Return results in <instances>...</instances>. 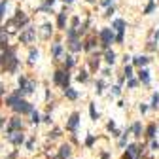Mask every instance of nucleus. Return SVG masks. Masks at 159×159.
<instances>
[{
	"mask_svg": "<svg viewBox=\"0 0 159 159\" xmlns=\"http://www.w3.org/2000/svg\"><path fill=\"white\" fill-rule=\"evenodd\" d=\"M91 68L93 70L99 68V57H91Z\"/></svg>",
	"mask_w": 159,
	"mask_h": 159,
	"instance_id": "30",
	"label": "nucleus"
},
{
	"mask_svg": "<svg viewBox=\"0 0 159 159\" xmlns=\"http://www.w3.org/2000/svg\"><path fill=\"white\" fill-rule=\"evenodd\" d=\"M0 95H4V87H2V85H0Z\"/></svg>",
	"mask_w": 159,
	"mask_h": 159,
	"instance_id": "49",
	"label": "nucleus"
},
{
	"mask_svg": "<svg viewBox=\"0 0 159 159\" xmlns=\"http://www.w3.org/2000/svg\"><path fill=\"white\" fill-rule=\"evenodd\" d=\"M104 59H106V63H108V64H114V61H115V53L108 49V51H106V55H104Z\"/></svg>",
	"mask_w": 159,
	"mask_h": 159,
	"instance_id": "17",
	"label": "nucleus"
},
{
	"mask_svg": "<svg viewBox=\"0 0 159 159\" xmlns=\"http://www.w3.org/2000/svg\"><path fill=\"white\" fill-rule=\"evenodd\" d=\"M127 28V23L123 19H114L112 21V31H118V32H125Z\"/></svg>",
	"mask_w": 159,
	"mask_h": 159,
	"instance_id": "9",
	"label": "nucleus"
},
{
	"mask_svg": "<svg viewBox=\"0 0 159 159\" xmlns=\"http://www.w3.org/2000/svg\"><path fill=\"white\" fill-rule=\"evenodd\" d=\"M80 25V17H74V19H72V28H76Z\"/></svg>",
	"mask_w": 159,
	"mask_h": 159,
	"instance_id": "40",
	"label": "nucleus"
},
{
	"mask_svg": "<svg viewBox=\"0 0 159 159\" xmlns=\"http://www.w3.org/2000/svg\"><path fill=\"white\" fill-rule=\"evenodd\" d=\"M123 78H125V80L133 78V67H131V64H125V70H123Z\"/></svg>",
	"mask_w": 159,
	"mask_h": 159,
	"instance_id": "19",
	"label": "nucleus"
},
{
	"mask_svg": "<svg viewBox=\"0 0 159 159\" xmlns=\"http://www.w3.org/2000/svg\"><path fill=\"white\" fill-rule=\"evenodd\" d=\"M6 47H8V32H6V28L0 27V51H4Z\"/></svg>",
	"mask_w": 159,
	"mask_h": 159,
	"instance_id": "10",
	"label": "nucleus"
},
{
	"mask_svg": "<svg viewBox=\"0 0 159 159\" xmlns=\"http://www.w3.org/2000/svg\"><path fill=\"white\" fill-rule=\"evenodd\" d=\"M148 49H150V51H154V49H157V46L154 44V42H150V44H148Z\"/></svg>",
	"mask_w": 159,
	"mask_h": 159,
	"instance_id": "43",
	"label": "nucleus"
},
{
	"mask_svg": "<svg viewBox=\"0 0 159 159\" xmlns=\"http://www.w3.org/2000/svg\"><path fill=\"white\" fill-rule=\"evenodd\" d=\"M31 114H32V123H40V115H38V112L32 110Z\"/></svg>",
	"mask_w": 159,
	"mask_h": 159,
	"instance_id": "35",
	"label": "nucleus"
},
{
	"mask_svg": "<svg viewBox=\"0 0 159 159\" xmlns=\"http://www.w3.org/2000/svg\"><path fill=\"white\" fill-rule=\"evenodd\" d=\"M127 135H129V131L125 133V136H123V138H121V140H119V146H121V148H123V146H125V144H127Z\"/></svg>",
	"mask_w": 159,
	"mask_h": 159,
	"instance_id": "39",
	"label": "nucleus"
},
{
	"mask_svg": "<svg viewBox=\"0 0 159 159\" xmlns=\"http://www.w3.org/2000/svg\"><path fill=\"white\" fill-rule=\"evenodd\" d=\"M146 133H148V136H150V138H154V136H155V125H150Z\"/></svg>",
	"mask_w": 159,
	"mask_h": 159,
	"instance_id": "31",
	"label": "nucleus"
},
{
	"mask_svg": "<svg viewBox=\"0 0 159 159\" xmlns=\"http://www.w3.org/2000/svg\"><path fill=\"white\" fill-rule=\"evenodd\" d=\"M38 49H31V51H28V61L31 63H34V61H38Z\"/></svg>",
	"mask_w": 159,
	"mask_h": 159,
	"instance_id": "20",
	"label": "nucleus"
},
{
	"mask_svg": "<svg viewBox=\"0 0 159 159\" xmlns=\"http://www.w3.org/2000/svg\"><path fill=\"white\" fill-rule=\"evenodd\" d=\"M154 38H155V40H159V31H157V32H154Z\"/></svg>",
	"mask_w": 159,
	"mask_h": 159,
	"instance_id": "47",
	"label": "nucleus"
},
{
	"mask_svg": "<svg viewBox=\"0 0 159 159\" xmlns=\"http://www.w3.org/2000/svg\"><path fill=\"white\" fill-rule=\"evenodd\" d=\"M127 85H129L131 89H135L136 85H138V82H136V80H133V78H129V80H127Z\"/></svg>",
	"mask_w": 159,
	"mask_h": 159,
	"instance_id": "33",
	"label": "nucleus"
},
{
	"mask_svg": "<svg viewBox=\"0 0 159 159\" xmlns=\"http://www.w3.org/2000/svg\"><path fill=\"white\" fill-rule=\"evenodd\" d=\"M87 72H85V70H82V72H80V74H78V82H87Z\"/></svg>",
	"mask_w": 159,
	"mask_h": 159,
	"instance_id": "28",
	"label": "nucleus"
},
{
	"mask_svg": "<svg viewBox=\"0 0 159 159\" xmlns=\"http://www.w3.org/2000/svg\"><path fill=\"white\" fill-rule=\"evenodd\" d=\"M53 2L55 0H46V6H53Z\"/></svg>",
	"mask_w": 159,
	"mask_h": 159,
	"instance_id": "46",
	"label": "nucleus"
},
{
	"mask_svg": "<svg viewBox=\"0 0 159 159\" xmlns=\"http://www.w3.org/2000/svg\"><path fill=\"white\" fill-rule=\"evenodd\" d=\"M36 36V28H25L23 32L19 34V42L21 44H28V42H32Z\"/></svg>",
	"mask_w": 159,
	"mask_h": 159,
	"instance_id": "5",
	"label": "nucleus"
},
{
	"mask_svg": "<svg viewBox=\"0 0 159 159\" xmlns=\"http://www.w3.org/2000/svg\"><path fill=\"white\" fill-rule=\"evenodd\" d=\"M155 10V2H154V0H151V2L146 6V10H144V13H146V15H148V13H151V11H154Z\"/></svg>",
	"mask_w": 159,
	"mask_h": 159,
	"instance_id": "27",
	"label": "nucleus"
},
{
	"mask_svg": "<svg viewBox=\"0 0 159 159\" xmlns=\"http://www.w3.org/2000/svg\"><path fill=\"white\" fill-rule=\"evenodd\" d=\"M151 150H159V142L157 140H151Z\"/></svg>",
	"mask_w": 159,
	"mask_h": 159,
	"instance_id": "41",
	"label": "nucleus"
},
{
	"mask_svg": "<svg viewBox=\"0 0 159 159\" xmlns=\"http://www.w3.org/2000/svg\"><path fill=\"white\" fill-rule=\"evenodd\" d=\"M112 13H114V6H112V8H108V11L104 13V15H106V17H112Z\"/></svg>",
	"mask_w": 159,
	"mask_h": 159,
	"instance_id": "42",
	"label": "nucleus"
},
{
	"mask_svg": "<svg viewBox=\"0 0 159 159\" xmlns=\"http://www.w3.org/2000/svg\"><path fill=\"white\" fill-rule=\"evenodd\" d=\"M157 106H159V95L155 93L154 99H151V108H157Z\"/></svg>",
	"mask_w": 159,
	"mask_h": 159,
	"instance_id": "34",
	"label": "nucleus"
},
{
	"mask_svg": "<svg viewBox=\"0 0 159 159\" xmlns=\"http://www.w3.org/2000/svg\"><path fill=\"white\" fill-rule=\"evenodd\" d=\"M6 6H8V0H2V2H0V17H4V11H6Z\"/></svg>",
	"mask_w": 159,
	"mask_h": 159,
	"instance_id": "29",
	"label": "nucleus"
},
{
	"mask_svg": "<svg viewBox=\"0 0 159 159\" xmlns=\"http://www.w3.org/2000/svg\"><path fill=\"white\" fill-rule=\"evenodd\" d=\"M100 36V44H102V47H108L114 42V31L112 28H102V31L99 32Z\"/></svg>",
	"mask_w": 159,
	"mask_h": 159,
	"instance_id": "3",
	"label": "nucleus"
},
{
	"mask_svg": "<svg viewBox=\"0 0 159 159\" xmlns=\"http://www.w3.org/2000/svg\"><path fill=\"white\" fill-rule=\"evenodd\" d=\"M140 131H142V125H140V123H135V125H133V133H135L136 136H138V135H140Z\"/></svg>",
	"mask_w": 159,
	"mask_h": 159,
	"instance_id": "32",
	"label": "nucleus"
},
{
	"mask_svg": "<svg viewBox=\"0 0 159 159\" xmlns=\"http://www.w3.org/2000/svg\"><path fill=\"white\" fill-rule=\"evenodd\" d=\"M138 80L146 85V83H150V70H146V68H142L140 72H138Z\"/></svg>",
	"mask_w": 159,
	"mask_h": 159,
	"instance_id": "13",
	"label": "nucleus"
},
{
	"mask_svg": "<svg viewBox=\"0 0 159 159\" xmlns=\"http://www.w3.org/2000/svg\"><path fill=\"white\" fill-rule=\"evenodd\" d=\"M64 23H67V13L61 11L59 17H57V27H59V28H64Z\"/></svg>",
	"mask_w": 159,
	"mask_h": 159,
	"instance_id": "14",
	"label": "nucleus"
},
{
	"mask_svg": "<svg viewBox=\"0 0 159 159\" xmlns=\"http://www.w3.org/2000/svg\"><path fill=\"white\" fill-rule=\"evenodd\" d=\"M112 93H114L115 97H119V95H121V89H119V85H114V87H112Z\"/></svg>",
	"mask_w": 159,
	"mask_h": 159,
	"instance_id": "37",
	"label": "nucleus"
},
{
	"mask_svg": "<svg viewBox=\"0 0 159 159\" xmlns=\"http://www.w3.org/2000/svg\"><path fill=\"white\" fill-rule=\"evenodd\" d=\"M93 46H95V40H89V42H85V49H87V51H89V49H93Z\"/></svg>",
	"mask_w": 159,
	"mask_h": 159,
	"instance_id": "36",
	"label": "nucleus"
},
{
	"mask_svg": "<svg viewBox=\"0 0 159 159\" xmlns=\"http://www.w3.org/2000/svg\"><path fill=\"white\" fill-rule=\"evenodd\" d=\"M67 38H68V42L78 40V32L74 31V28H68V31H67Z\"/></svg>",
	"mask_w": 159,
	"mask_h": 159,
	"instance_id": "16",
	"label": "nucleus"
},
{
	"mask_svg": "<svg viewBox=\"0 0 159 159\" xmlns=\"http://www.w3.org/2000/svg\"><path fill=\"white\" fill-rule=\"evenodd\" d=\"M42 121H46V123H51V118H49V115H44V119Z\"/></svg>",
	"mask_w": 159,
	"mask_h": 159,
	"instance_id": "45",
	"label": "nucleus"
},
{
	"mask_svg": "<svg viewBox=\"0 0 159 159\" xmlns=\"http://www.w3.org/2000/svg\"><path fill=\"white\" fill-rule=\"evenodd\" d=\"M95 87H97V95H100V93H102V91H104V82H102V80H99V82H97V85H95Z\"/></svg>",
	"mask_w": 159,
	"mask_h": 159,
	"instance_id": "26",
	"label": "nucleus"
},
{
	"mask_svg": "<svg viewBox=\"0 0 159 159\" xmlns=\"http://www.w3.org/2000/svg\"><path fill=\"white\" fill-rule=\"evenodd\" d=\"M42 28H44V38H49V34L53 32V27L49 25V23H46V25L42 27Z\"/></svg>",
	"mask_w": 159,
	"mask_h": 159,
	"instance_id": "21",
	"label": "nucleus"
},
{
	"mask_svg": "<svg viewBox=\"0 0 159 159\" xmlns=\"http://www.w3.org/2000/svg\"><path fill=\"white\" fill-rule=\"evenodd\" d=\"M17 100H19V95H17V93H15V95H10L8 99H6V104H8V106H11V108H13V104H15Z\"/></svg>",
	"mask_w": 159,
	"mask_h": 159,
	"instance_id": "18",
	"label": "nucleus"
},
{
	"mask_svg": "<svg viewBox=\"0 0 159 159\" xmlns=\"http://www.w3.org/2000/svg\"><path fill=\"white\" fill-rule=\"evenodd\" d=\"M63 2H64V4H72V2H74V0H63Z\"/></svg>",
	"mask_w": 159,
	"mask_h": 159,
	"instance_id": "48",
	"label": "nucleus"
},
{
	"mask_svg": "<svg viewBox=\"0 0 159 159\" xmlns=\"http://www.w3.org/2000/svg\"><path fill=\"white\" fill-rule=\"evenodd\" d=\"M13 110L15 112H19V114H31L34 108H32V104L31 102H27V100H23V99H19L15 104H13Z\"/></svg>",
	"mask_w": 159,
	"mask_h": 159,
	"instance_id": "4",
	"label": "nucleus"
},
{
	"mask_svg": "<svg viewBox=\"0 0 159 159\" xmlns=\"http://www.w3.org/2000/svg\"><path fill=\"white\" fill-rule=\"evenodd\" d=\"M21 127H23L21 119H19V118H11L10 125H8V135H10V133H15V131H21Z\"/></svg>",
	"mask_w": 159,
	"mask_h": 159,
	"instance_id": "8",
	"label": "nucleus"
},
{
	"mask_svg": "<svg viewBox=\"0 0 159 159\" xmlns=\"http://www.w3.org/2000/svg\"><path fill=\"white\" fill-rule=\"evenodd\" d=\"M8 140H10L11 144H15V146H21V144L25 142V136L21 135V131H15V133H10V135H8Z\"/></svg>",
	"mask_w": 159,
	"mask_h": 159,
	"instance_id": "6",
	"label": "nucleus"
},
{
	"mask_svg": "<svg viewBox=\"0 0 159 159\" xmlns=\"http://www.w3.org/2000/svg\"><path fill=\"white\" fill-rule=\"evenodd\" d=\"M93 142H95V136H87V140H85V146H93Z\"/></svg>",
	"mask_w": 159,
	"mask_h": 159,
	"instance_id": "38",
	"label": "nucleus"
},
{
	"mask_svg": "<svg viewBox=\"0 0 159 159\" xmlns=\"http://www.w3.org/2000/svg\"><path fill=\"white\" fill-rule=\"evenodd\" d=\"M64 95H67L70 100H76L78 99V91H74L72 87H67V89H64Z\"/></svg>",
	"mask_w": 159,
	"mask_h": 159,
	"instance_id": "15",
	"label": "nucleus"
},
{
	"mask_svg": "<svg viewBox=\"0 0 159 159\" xmlns=\"http://www.w3.org/2000/svg\"><path fill=\"white\" fill-rule=\"evenodd\" d=\"M61 53H63V46L61 44H55L53 46V57H59Z\"/></svg>",
	"mask_w": 159,
	"mask_h": 159,
	"instance_id": "24",
	"label": "nucleus"
},
{
	"mask_svg": "<svg viewBox=\"0 0 159 159\" xmlns=\"http://www.w3.org/2000/svg\"><path fill=\"white\" fill-rule=\"evenodd\" d=\"M70 49H72V51H82V46H80V40H74V42H70Z\"/></svg>",
	"mask_w": 159,
	"mask_h": 159,
	"instance_id": "23",
	"label": "nucleus"
},
{
	"mask_svg": "<svg viewBox=\"0 0 159 159\" xmlns=\"http://www.w3.org/2000/svg\"><path fill=\"white\" fill-rule=\"evenodd\" d=\"M89 114H91V119H99V114H97V110H95V106L93 104H89Z\"/></svg>",
	"mask_w": 159,
	"mask_h": 159,
	"instance_id": "25",
	"label": "nucleus"
},
{
	"mask_svg": "<svg viewBox=\"0 0 159 159\" xmlns=\"http://www.w3.org/2000/svg\"><path fill=\"white\" fill-rule=\"evenodd\" d=\"M133 63H135V67H146L150 63V59L144 55H136V57H133Z\"/></svg>",
	"mask_w": 159,
	"mask_h": 159,
	"instance_id": "12",
	"label": "nucleus"
},
{
	"mask_svg": "<svg viewBox=\"0 0 159 159\" xmlns=\"http://www.w3.org/2000/svg\"><path fill=\"white\" fill-rule=\"evenodd\" d=\"M53 82L57 83V85H61L63 89H67V87H70V74H68V70L64 72V70H57L55 74H53Z\"/></svg>",
	"mask_w": 159,
	"mask_h": 159,
	"instance_id": "1",
	"label": "nucleus"
},
{
	"mask_svg": "<svg viewBox=\"0 0 159 159\" xmlns=\"http://www.w3.org/2000/svg\"><path fill=\"white\" fill-rule=\"evenodd\" d=\"M78 123H80V114H78V112H74V114L70 115L68 123H67V129H68V131H76V127H78Z\"/></svg>",
	"mask_w": 159,
	"mask_h": 159,
	"instance_id": "7",
	"label": "nucleus"
},
{
	"mask_svg": "<svg viewBox=\"0 0 159 159\" xmlns=\"http://www.w3.org/2000/svg\"><path fill=\"white\" fill-rule=\"evenodd\" d=\"M140 112H142V114L148 112V106H146V104H140Z\"/></svg>",
	"mask_w": 159,
	"mask_h": 159,
	"instance_id": "44",
	"label": "nucleus"
},
{
	"mask_svg": "<svg viewBox=\"0 0 159 159\" xmlns=\"http://www.w3.org/2000/svg\"><path fill=\"white\" fill-rule=\"evenodd\" d=\"M27 23H28V17H27L21 10H17V11H15V15H13V19L10 21V25H11V27H15V28L25 27Z\"/></svg>",
	"mask_w": 159,
	"mask_h": 159,
	"instance_id": "2",
	"label": "nucleus"
},
{
	"mask_svg": "<svg viewBox=\"0 0 159 159\" xmlns=\"http://www.w3.org/2000/svg\"><path fill=\"white\" fill-rule=\"evenodd\" d=\"M72 67H74V59H72V57L70 55H67V57H64V68H72Z\"/></svg>",
	"mask_w": 159,
	"mask_h": 159,
	"instance_id": "22",
	"label": "nucleus"
},
{
	"mask_svg": "<svg viewBox=\"0 0 159 159\" xmlns=\"http://www.w3.org/2000/svg\"><path fill=\"white\" fill-rule=\"evenodd\" d=\"M72 155V150H70V146L68 144H63L61 146V150H59V159H68Z\"/></svg>",
	"mask_w": 159,
	"mask_h": 159,
	"instance_id": "11",
	"label": "nucleus"
}]
</instances>
